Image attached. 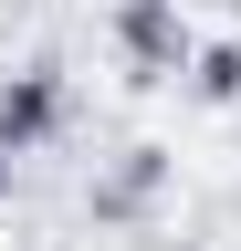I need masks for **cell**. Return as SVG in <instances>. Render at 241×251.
Masks as SVG:
<instances>
[{
  "mask_svg": "<svg viewBox=\"0 0 241 251\" xmlns=\"http://www.w3.org/2000/svg\"><path fill=\"white\" fill-rule=\"evenodd\" d=\"M158 199H168V147H115L95 168V188H84V220L95 230H147Z\"/></svg>",
  "mask_w": 241,
  "mask_h": 251,
  "instance_id": "6da1fadb",
  "label": "cell"
},
{
  "mask_svg": "<svg viewBox=\"0 0 241 251\" xmlns=\"http://www.w3.org/2000/svg\"><path fill=\"white\" fill-rule=\"evenodd\" d=\"M63 126H74V84H63V63H21V74H0V147H11V157L53 147Z\"/></svg>",
  "mask_w": 241,
  "mask_h": 251,
  "instance_id": "7a4b0ae2",
  "label": "cell"
},
{
  "mask_svg": "<svg viewBox=\"0 0 241 251\" xmlns=\"http://www.w3.org/2000/svg\"><path fill=\"white\" fill-rule=\"evenodd\" d=\"M115 52H126V84H168V74H189V21H178V0H115Z\"/></svg>",
  "mask_w": 241,
  "mask_h": 251,
  "instance_id": "3957f363",
  "label": "cell"
},
{
  "mask_svg": "<svg viewBox=\"0 0 241 251\" xmlns=\"http://www.w3.org/2000/svg\"><path fill=\"white\" fill-rule=\"evenodd\" d=\"M189 94L199 105H241V42H199L189 52Z\"/></svg>",
  "mask_w": 241,
  "mask_h": 251,
  "instance_id": "277c9868",
  "label": "cell"
},
{
  "mask_svg": "<svg viewBox=\"0 0 241 251\" xmlns=\"http://www.w3.org/2000/svg\"><path fill=\"white\" fill-rule=\"evenodd\" d=\"M0 199H11V147H0Z\"/></svg>",
  "mask_w": 241,
  "mask_h": 251,
  "instance_id": "5b68a950",
  "label": "cell"
}]
</instances>
